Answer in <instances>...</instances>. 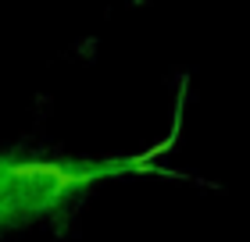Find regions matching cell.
<instances>
[{
  "mask_svg": "<svg viewBox=\"0 0 250 242\" xmlns=\"http://www.w3.org/2000/svg\"><path fill=\"white\" fill-rule=\"evenodd\" d=\"M11 178H47L54 182V196H61L68 186H89L97 171H64L61 164H43V160H21V164L7 168Z\"/></svg>",
  "mask_w": 250,
  "mask_h": 242,
  "instance_id": "6da1fadb",
  "label": "cell"
},
{
  "mask_svg": "<svg viewBox=\"0 0 250 242\" xmlns=\"http://www.w3.org/2000/svg\"><path fill=\"white\" fill-rule=\"evenodd\" d=\"M165 149H172V139H165V143H157V146H150V149H146V153H143V157H136V160H132V168H143V164H146V160H154V157H161V153H165Z\"/></svg>",
  "mask_w": 250,
  "mask_h": 242,
  "instance_id": "7a4b0ae2",
  "label": "cell"
}]
</instances>
